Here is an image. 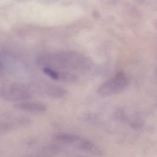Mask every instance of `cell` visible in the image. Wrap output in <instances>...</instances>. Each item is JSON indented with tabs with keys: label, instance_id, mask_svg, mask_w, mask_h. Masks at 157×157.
<instances>
[{
	"label": "cell",
	"instance_id": "cell-5",
	"mask_svg": "<svg viewBox=\"0 0 157 157\" xmlns=\"http://www.w3.org/2000/svg\"><path fill=\"white\" fill-rule=\"evenodd\" d=\"M13 107L16 109L31 113H42L47 109L45 104L37 102H21L15 104Z\"/></svg>",
	"mask_w": 157,
	"mask_h": 157
},
{
	"label": "cell",
	"instance_id": "cell-4",
	"mask_svg": "<svg viewBox=\"0 0 157 157\" xmlns=\"http://www.w3.org/2000/svg\"><path fill=\"white\" fill-rule=\"evenodd\" d=\"M29 120L24 117L12 113L0 114V133L7 132L28 124Z\"/></svg>",
	"mask_w": 157,
	"mask_h": 157
},
{
	"label": "cell",
	"instance_id": "cell-1",
	"mask_svg": "<svg viewBox=\"0 0 157 157\" xmlns=\"http://www.w3.org/2000/svg\"><path fill=\"white\" fill-rule=\"evenodd\" d=\"M78 58L72 53H64L42 56L39 58V63L44 67L54 69H68L75 66Z\"/></svg>",
	"mask_w": 157,
	"mask_h": 157
},
{
	"label": "cell",
	"instance_id": "cell-3",
	"mask_svg": "<svg viewBox=\"0 0 157 157\" xmlns=\"http://www.w3.org/2000/svg\"><path fill=\"white\" fill-rule=\"evenodd\" d=\"M2 96L9 101L26 100L31 98V93L25 85L20 83H9L3 86L1 88Z\"/></svg>",
	"mask_w": 157,
	"mask_h": 157
},
{
	"label": "cell",
	"instance_id": "cell-2",
	"mask_svg": "<svg viewBox=\"0 0 157 157\" xmlns=\"http://www.w3.org/2000/svg\"><path fill=\"white\" fill-rule=\"evenodd\" d=\"M128 85V79L126 76L119 73L101 85L98 93L104 97L110 96L122 92Z\"/></svg>",
	"mask_w": 157,
	"mask_h": 157
},
{
	"label": "cell",
	"instance_id": "cell-7",
	"mask_svg": "<svg viewBox=\"0 0 157 157\" xmlns=\"http://www.w3.org/2000/svg\"><path fill=\"white\" fill-rule=\"evenodd\" d=\"M54 139L61 142L63 143H80L82 140L77 137V136L71 135V134H57L54 136Z\"/></svg>",
	"mask_w": 157,
	"mask_h": 157
},
{
	"label": "cell",
	"instance_id": "cell-6",
	"mask_svg": "<svg viewBox=\"0 0 157 157\" xmlns=\"http://www.w3.org/2000/svg\"><path fill=\"white\" fill-rule=\"evenodd\" d=\"M43 90L45 94L54 98H62L66 94V91L63 88L52 85L44 86Z\"/></svg>",
	"mask_w": 157,
	"mask_h": 157
}]
</instances>
